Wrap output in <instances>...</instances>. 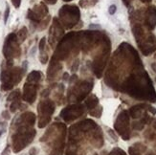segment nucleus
Returning <instances> with one entry per match:
<instances>
[{"label":"nucleus","instance_id":"obj_11","mask_svg":"<svg viewBox=\"0 0 156 155\" xmlns=\"http://www.w3.org/2000/svg\"><path fill=\"white\" fill-rule=\"evenodd\" d=\"M28 17L30 18V19L34 20V21H36V22H38L40 20V17L32 10H29V12H28Z\"/></svg>","mask_w":156,"mask_h":155},{"label":"nucleus","instance_id":"obj_27","mask_svg":"<svg viewBox=\"0 0 156 155\" xmlns=\"http://www.w3.org/2000/svg\"><path fill=\"white\" fill-rule=\"evenodd\" d=\"M46 2L49 3V4H55L57 2V0H45Z\"/></svg>","mask_w":156,"mask_h":155},{"label":"nucleus","instance_id":"obj_4","mask_svg":"<svg viewBox=\"0 0 156 155\" xmlns=\"http://www.w3.org/2000/svg\"><path fill=\"white\" fill-rule=\"evenodd\" d=\"M21 77H22V73H21L20 68H15L11 72V79H12L13 84H16L19 83L21 80Z\"/></svg>","mask_w":156,"mask_h":155},{"label":"nucleus","instance_id":"obj_17","mask_svg":"<svg viewBox=\"0 0 156 155\" xmlns=\"http://www.w3.org/2000/svg\"><path fill=\"white\" fill-rule=\"evenodd\" d=\"M45 43H46V38H41L40 42H39V50H40L41 52L44 50V47H45Z\"/></svg>","mask_w":156,"mask_h":155},{"label":"nucleus","instance_id":"obj_20","mask_svg":"<svg viewBox=\"0 0 156 155\" xmlns=\"http://www.w3.org/2000/svg\"><path fill=\"white\" fill-rule=\"evenodd\" d=\"M12 2H13V6L15 8H18L20 6V3H21V0H12Z\"/></svg>","mask_w":156,"mask_h":155},{"label":"nucleus","instance_id":"obj_23","mask_svg":"<svg viewBox=\"0 0 156 155\" xmlns=\"http://www.w3.org/2000/svg\"><path fill=\"white\" fill-rule=\"evenodd\" d=\"M149 112L152 113L153 115H154V114H156V109L154 107H151V106H149Z\"/></svg>","mask_w":156,"mask_h":155},{"label":"nucleus","instance_id":"obj_24","mask_svg":"<svg viewBox=\"0 0 156 155\" xmlns=\"http://www.w3.org/2000/svg\"><path fill=\"white\" fill-rule=\"evenodd\" d=\"M2 115L4 118H6V119H10V116H9V114H8L7 111H4V112L2 113Z\"/></svg>","mask_w":156,"mask_h":155},{"label":"nucleus","instance_id":"obj_26","mask_svg":"<svg viewBox=\"0 0 156 155\" xmlns=\"http://www.w3.org/2000/svg\"><path fill=\"white\" fill-rule=\"evenodd\" d=\"M151 68H152V70H153L154 72L156 73V62L151 63Z\"/></svg>","mask_w":156,"mask_h":155},{"label":"nucleus","instance_id":"obj_31","mask_svg":"<svg viewBox=\"0 0 156 155\" xmlns=\"http://www.w3.org/2000/svg\"><path fill=\"white\" fill-rule=\"evenodd\" d=\"M2 133H3V130H0V136L2 135Z\"/></svg>","mask_w":156,"mask_h":155},{"label":"nucleus","instance_id":"obj_8","mask_svg":"<svg viewBox=\"0 0 156 155\" xmlns=\"http://www.w3.org/2000/svg\"><path fill=\"white\" fill-rule=\"evenodd\" d=\"M133 35H134V37H135L136 40H137V42L140 43V40H141L142 37H143V35H144L143 28L140 25H136L135 27L133 28Z\"/></svg>","mask_w":156,"mask_h":155},{"label":"nucleus","instance_id":"obj_12","mask_svg":"<svg viewBox=\"0 0 156 155\" xmlns=\"http://www.w3.org/2000/svg\"><path fill=\"white\" fill-rule=\"evenodd\" d=\"M129 152L130 155H141V151L136 148L135 145H132L129 148Z\"/></svg>","mask_w":156,"mask_h":155},{"label":"nucleus","instance_id":"obj_28","mask_svg":"<svg viewBox=\"0 0 156 155\" xmlns=\"http://www.w3.org/2000/svg\"><path fill=\"white\" fill-rule=\"evenodd\" d=\"M123 1H125V3H126V5H129L130 0H123Z\"/></svg>","mask_w":156,"mask_h":155},{"label":"nucleus","instance_id":"obj_9","mask_svg":"<svg viewBox=\"0 0 156 155\" xmlns=\"http://www.w3.org/2000/svg\"><path fill=\"white\" fill-rule=\"evenodd\" d=\"M26 37H27V29L25 27H23L19 32H18V35L16 38L19 39V42H23L25 40Z\"/></svg>","mask_w":156,"mask_h":155},{"label":"nucleus","instance_id":"obj_29","mask_svg":"<svg viewBox=\"0 0 156 155\" xmlns=\"http://www.w3.org/2000/svg\"><path fill=\"white\" fill-rule=\"evenodd\" d=\"M142 2H150L151 0H141Z\"/></svg>","mask_w":156,"mask_h":155},{"label":"nucleus","instance_id":"obj_10","mask_svg":"<svg viewBox=\"0 0 156 155\" xmlns=\"http://www.w3.org/2000/svg\"><path fill=\"white\" fill-rule=\"evenodd\" d=\"M20 95V93H19V90H15L13 92H12L9 95V97L7 98V101L8 102H12V101H15V100H17V98L19 97Z\"/></svg>","mask_w":156,"mask_h":155},{"label":"nucleus","instance_id":"obj_30","mask_svg":"<svg viewBox=\"0 0 156 155\" xmlns=\"http://www.w3.org/2000/svg\"><path fill=\"white\" fill-rule=\"evenodd\" d=\"M153 127L156 129V120H155V122H154V124H153Z\"/></svg>","mask_w":156,"mask_h":155},{"label":"nucleus","instance_id":"obj_21","mask_svg":"<svg viewBox=\"0 0 156 155\" xmlns=\"http://www.w3.org/2000/svg\"><path fill=\"white\" fill-rule=\"evenodd\" d=\"M36 152H38V149L35 148H33L30 149V152H29V154L30 155H36Z\"/></svg>","mask_w":156,"mask_h":155},{"label":"nucleus","instance_id":"obj_6","mask_svg":"<svg viewBox=\"0 0 156 155\" xmlns=\"http://www.w3.org/2000/svg\"><path fill=\"white\" fill-rule=\"evenodd\" d=\"M41 79V73L38 72V71H33L29 74L27 78V83H38V80Z\"/></svg>","mask_w":156,"mask_h":155},{"label":"nucleus","instance_id":"obj_22","mask_svg":"<svg viewBox=\"0 0 156 155\" xmlns=\"http://www.w3.org/2000/svg\"><path fill=\"white\" fill-rule=\"evenodd\" d=\"M1 155H10V148H6V149L2 152V154Z\"/></svg>","mask_w":156,"mask_h":155},{"label":"nucleus","instance_id":"obj_7","mask_svg":"<svg viewBox=\"0 0 156 155\" xmlns=\"http://www.w3.org/2000/svg\"><path fill=\"white\" fill-rule=\"evenodd\" d=\"M98 103H99L98 98L96 97L95 95H91L90 97H89L88 99L86 100L85 104H86V106H87V108H88V109H94V108L97 106Z\"/></svg>","mask_w":156,"mask_h":155},{"label":"nucleus","instance_id":"obj_15","mask_svg":"<svg viewBox=\"0 0 156 155\" xmlns=\"http://www.w3.org/2000/svg\"><path fill=\"white\" fill-rule=\"evenodd\" d=\"M132 126H133L134 129H137V130H141L144 128V125L141 122H135V123H133Z\"/></svg>","mask_w":156,"mask_h":155},{"label":"nucleus","instance_id":"obj_32","mask_svg":"<svg viewBox=\"0 0 156 155\" xmlns=\"http://www.w3.org/2000/svg\"><path fill=\"white\" fill-rule=\"evenodd\" d=\"M65 1H69V0H65Z\"/></svg>","mask_w":156,"mask_h":155},{"label":"nucleus","instance_id":"obj_5","mask_svg":"<svg viewBox=\"0 0 156 155\" xmlns=\"http://www.w3.org/2000/svg\"><path fill=\"white\" fill-rule=\"evenodd\" d=\"M144 106H145L144 104H138V105H135V106H132L129 109V113H130L131 117L134 118V119L141 117L142 113H143Z\"/></svg>","mask_w":156,"mask_h":155},{"label":"nucleus","instance_id":"obj_16","mask_svg":"<svg viewBox=\"0 0 156 155\" xmlns=\"http://www.w3.org/2000/svg\"><path fill=\"white\" fill-rule=\"evenodd\" d=\"M13 86V83H3L2 85V90H10V89H12Z\"/></svg>","mask_w":156,"mask_h":155},{"label":"nucleus","instance_id":"obj_3","mask_svg":"<svg viewBox=\"0 0 156 155\" xmlns=\"http://www.w3.org/2000/svg\"><path fill=\"white\" fill-rule=\"evenodd\" d=\"M36 98V89L33 84L26 83L24 86V96L23 99L30 103H33Z\"/></svg>","mask_w":156,"mask_h":155},{"label":"nucleus","instance_id":"obj_13","mask_svg":"<svg viewBox=\"0 0 156 155\" xmlns=\"http://www.w3.org/2000/svg\"><path fill=\"white\" fill-rule=\"evenodd\" d=\"M19 105H20V103H19V102H18L17 100H15L13 102V103H12V104H11V112H15V111H16V109H17L18 107H19Z\"/></svg>","mask_w":156,"mask_h":155},{"label":"nucleus","instance_id":"obj_33","mask_svg":"<svg viewBox=\"0 0 156 155\" xmlns=\"http://www.w3.org/2000/svg\"><path fill=\"white\" fill-rule=\"evenodd\" d=\"M155 80H156V79H155Z\"/></svg>","mask_w":156,"mask_h":155},{"label":"nucleus","instance_id":"obj_2","mask_svg":"<svg viewBox=\"0 0 156 155\" xmlns=\"http://www.w3.org/2000/svg\"><path fill=\"white\" fill-rule=\"evenodd\" d=\"M146 24L149 30L154 29L156 26V7L150 6L146 13Z\"/></svg>","mask_w":156,"mask_h":155},{"label":"nucleus","instance_id":"obj_1","mask_svg":"<svg viewBox=\"0 0 156 155\" xmlns=\"http://www.w3.org/2000/svg\"><path fill=\"white\" fill-rule=\"evenodd\" d=\"M59 17L66 28H71L80 19V11L76 6H64L59 11Z\"/></svg>","mask_w":156,"mask_h":155},{"label":"nucleus","instance_id":"obj_14","mask_svg":"<svg viewBox=\"0 0 156 155\" xmlns=\"http://www.w3.org/2000/svg\"><path fill=\"white\" fill-rule=\"evenodd\" d=\"M102 111H103L102 107L99 109V111H97V109H96V110L92 109V111H90V115L91 116H94V117L100 118V117H101V115H102Z\"/></svg>","mask_w":156,"mask_h":155},{"label":"nucleus","instance_id":"obj_19","mask_svg":"<svg viewBox=\"0 0 156 155\" xmlns=\"http://www.w3.org/2000/svg\"><path fill=\"white\" fill-rule=\"evenodd\" d=\"M116 10H117V7H116L115 5H111L108 9V12L110 15H114V13H116Z\"/></svg>","mask_w":156,"mask_h":155},{"label":"nucleus","instance_id":"obj_25","mask_svg":"<svg viewBox=\"0 0 156 155\" xmlns=\"http://www.w3.org/2000/svg\"><path fill=\"white\" fill-rule=\"evenodd\" d=\"M68 79H69V74H68V73H64V75H63V80H67Z\"/></svg>","mask_w":156,"mask_h":155},{"label":"nucleus","instance_id":"obj_18","mask_svg":"<svg viewBox=\"0 0 156 155\" xmlns=\"http://www.w3.org/2000/svg\"><path fill=\"white\" fill-rule=\"evenodd\" d=\"M9 13H10V8H9V6H7V8H6V12H5V15H4V22H7L8 20V17H9Z\"/></svg>","mask_w":156,"mask_h":155}]
</instances>
